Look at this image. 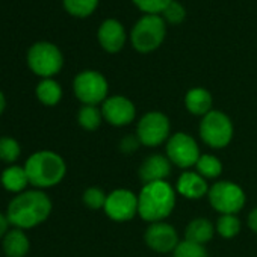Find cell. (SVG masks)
I'll use <instances>...</instances> for the list:
<instances>
[{"label":"cell","instance_id":"6da1fadb","mask_svg":"<svg viewBox=\"0 0 257 257\" xmlns=\"http://www.w3.org/2000/svg\"><path fill=\"white\" fill-rule=\"evenodd\" d=\"M53 203L41 189H26L17 194L8 204L7 216L16 228L31 230L46 222L52 213Z\"/></svg>","mask_w":257,"mask_h":257},{"label":"cell","instance_id":"e0dca14e","mask_svg":"<svg viewBox=\"0 0 257 257\" xmlns=\"http://www.w3.org/2000/svg\"><path fill=\"white\" fill-rule=\"evenodd\" d=\"M2 249L7 257H26L31 251V240L25 230L10 228L2 239Z\"/></svg>","mask_w":257,"mask_h":257},{"label":"cell","instance_id":"52a82bcc","mask_svg":"<svg viewBox=\"0 0 257 257\" xmlns=\"http://www.w3.org/2000/svg\"><path fill=\"white\" fill-rule=\"evenodd\" d=\"M170 132V118L159 110L147 112L146 115H143L137 125V138L146 147H158L162 143L168 141Z\"/></svg>","mask_w":257,"mask_h":257},{"label":"cell","instance_id":"3957f363","mask_svg":"<svg viewBox=\"0 0 257 257\" xmlns=\"http://www.w3.org/2000/svg\"><path fill=\"white\" fill-rule=\"evenodd\" d=\"M174 206L176 191L167 180L146 183L138 194V215L150 224L168 218Z\"/></svg>","mask_w":257,"mask_h":257},{"label":"cell","instance_id":"cb8c5ba5","mask_svg":"<svg viewBox=\"0 0 257 257\" xmlns=\"http://www.w3.org/2000/svg\"><path fill=\"white\" fill-rule=\"evenodd\" d=\"M22 155L20 143L13 137H2L0 138V161L14 165Z\"/></svg>","mask_w":257,"mask_h":257},{"label":"cell","instance_id":"ac0fdd59","mask_svg":"<svg viewBox=\"0 0 257 257\" xmlns=\"http://www.w3.org/2000/svg\"><path fill=\"white\" fill-rule=\"evenodd\" d=\"M0 183H2L4 189L11 192V194H22L26 191V188L31 185L28 173L25 170V167L22 165H8L2 174H0Z\"/></svg>","mask_w":257,"mask_h":257},{"label":"cell","instance_id":"9c48e42d","mask_svg":"<svg viewBox=\"0 0 257 257\" xmlns=\"http://www.w3.org/2000/svg\"><path fill=\"white\" fill-rule=\"evenodd\" d=\"M201 153L197 141L185 132L171 135L167 141V158L170 162L182 170L195 167Z\"/></svg>","mask_w":257,"mask_h":257},{"label":"cell","instance_id":"f1b7e54d","mask_svg":"<svg viewBox=\"0 0 257 257\" xmlns=\"http://www.w3.org/2000/svg\"><path fill=\"white\" fill-rule=\"evenodd\" d=\"M135 5L150 16H156L158 13H164L173 0H134Z\"/></svg>","mask_w":257,"mask_h":257},{"label":"cell","instance_id":"83f0119b","mask_svg":"<svg viewBox=\"0 0 257 257\" xmlns=\"http://www.w3.org/2000/svg\"><path fill=\"white\" fill-rule=\"evenodd\" d=\"M173 257H209L204 245L194 243L189 240H180V243L173 251Z\"/></svg>","mask_w":257,"mask_h":257},{"label":"cell","instance_id":"5b68a950","mask_svg":"<svg viewBox=\"0 0 257 257\" xmlns=\"http://www.w3.org/2000/svg\"><path fill=\"white\" fill-rule=\"evenodd\" d=\"M207 198L210 206L221 215H236L245 206L246 197L243 189L233 182L221 180L209 188Z\"/></svg>","mask_w":257,"mask_h":257},{"label":"cell","instance_id":"f546056e","mask_svg":"<svg viewBox=\"0 0 257 257\" xmlns=\"http://www.w3.org/2000/svg\"><path fill=\"white\" fill-rule=\"evenodd\" d=\"M164 16H165V19H167L170 23H173V25L182 23L183 19H185V8H183L180 4H177V2H171V4L167 7V10L164 11Z\"/></svg>","mask_w":257,"mask_h":257},{"label":"cell","instance_id":"9a60e30c","mask_svg":"<svg viewBox=\"0 0 257 257\" xmlns=\"http://www.w3.org/2000/svg\"><path fill=\"white\" fill-rule=\"evenodd\" d=\"M176 191L188 200H200L209 192L207 182L197 171H185L179 176Z\"/></svg>","mask_w":257,"mask_h":257},{"label":"cell","instance_id":"8992f818","mask_svg":"<svg viewBox=\"0 0 257 257\" xmlns=\"http://www.w3.org/2000/svg\"><path fill=\"white\" fill-rule=\"evenodd\" d=\"M64 58L59 49L50 43H37L29 49L28 65L29 68L43 79H52L62 68Z\"/></svg>","mask_w":257,"mask_h":257},{"label":"cell","instance_id":"8fae6325","mask_svg":"<svg viewBox=\"0 0 257 257\" xmlns=\"http://www.w3.org/2000/svg\"><path fill=\"white\" fill-rule=\"evenodd\" d=\"M104 213L116 222H125L138 215V195L131 189H115L107 194Z\"/></svg>","mask_w":257,"mask_h":257},{"label":"cell","instance_id":"277c9868","mask_svg":"<svg viewBox=\"0 0 257 257\" xmlns=\"http://www.w3.org/2000/svg\"><path fill=\"white\" fill-rule=\"evenodd\" d=\"M233 122L230 116L221 110H210L200 121V137L203 143L212 149H224L233 140Z\"/></svg>","mask_w":257,"mask_h":257},{"label":"cell","instance_id":"603a6c76","mask_svg":"<svg viewBox=\"0 0 257 257\" xmlns=\"http://www.w3.org/2000/svg\"><path fill=\"white\" fill-rule=\"evenodd\" d=\"M195 170L206 180L207 179H216L222 173V164L213 155H201L197 165H195Z\"/></svg>","mask_w":257,"mask_h":257},{"label":"cell","instance_id":"44dd1931","mask_svg":"<svg viewBox=\"0 0 257 257\" xmlns=\"http://www.w3.org/2000/svg\"><path fill=\"white\" fill-rule=\"evenodd\" d=\"M37 98L44 106H56L62 98V88L53 79H43L37 86Z\"/></svg>","mask_w":257,"mask_h":257},{"label":"cell","instance_id":"30bf717a","mask_svg":"<svg viewBox=\"0 0 257 257\" xmlns=\"http://www.w3.org/2000/svg\"><path fill=\"white\" fill-rule=\"evenodd\" d=\"M73 89L83 104L97 106L107 98V82L98 71H83L77 74Z\"/></svg>","mask_w":257,"mask_h":257},{"label":"cell","instance_id":"7402d4cb","mask_svg":"<svg viewBox=\"0 0 257 257\" xmlns=\"http://www.w3.org/2000/svg\"><path fill=\"white\" fill-rule=\"evenodd\" d=\"M103 121V113L101 109H98L97 106H89V104H83L79 109L77 113V122L82 128L88 132L97 131V128L101 125Z\"/></svg>","mask_w":257,"mask_h":257},{"label":"cell","instance_id":"2e32d148","mask_svg":"<svg viewBox=\"0 0 257 257\" xmlns=\"http://www.w3.org/2000/svg\"><path fill=\"white\" fill-rule=\"evenodd\" d=\"M98 41L101 47L109 53H116L122 49L125 41L124 28L119 22L109 19L98 29Z\"/></svg>","mask_w":257,"mask_h":257},{"label":"cell","instance_id":"4fadbf2b","mask_svg":"<svg viewBox=\"0 0 257 257\" xmlns=\"http://www.w3.org/2000/svg\"><path fill=\"white\" fill-rule=\"evenodd\" d=\"M144 240L147 246L156 252H171L180 243L176 227L165 221L152 222L146 230Z\"/></svg>","mask_w":257,"mask_h":257},{"label":"cell","instance_id":"ffe728a7","mask_svg":"<svg viewBox=\"0 0 257 257\" xmlns=\"http://www.w3.org/2000/svg\"><path fill=\"white\" fill-rule=\"evenodd\" d=\"M215 231L216 230H215L213 224L209 219H206V218H195V219H192L186 225L185 239L189 240V242H194V243L204 245V243H207L213 237Z\"/></svg>","mask_w":257,"mask_h":257},{"label":"cell","instance_id":"ba28073f","mask_svg":"<svg viewBox=\"0 0 257 257\" xmlns=\"http://www.w3.org/2000/svg\"><path fill=\"white\" fill-rule=\"evenodd\" d=\"M165 38V23L158 16L143 17L132 29V44L141 53L156 50Z\"/></svg>","mask_w":257,"mask_h":257},{"label":"cell","instance_id":"5bb4252c","mask_svg":"<svg viewBox=\"0 0 257 257\" xmlns=\"http://www.w3.org/2000/svg\"><path fill=\"white\" fill-rule=\"evenodd\" d=\"M171 173V162L167 155H152L140 167V179L146 183L164 182Z\"/></svg>","mask_w":257,"mask_h":257},{"label":"cell","instance_id":"836d02e7","mask_svg":"<svg viewBox=\"0 0 257 257\" xmlns=\"http://www.w3.org/2000/svg\"><path fill=\"white\" fill-rule=\"evenodd\" d=\"M5 109H7V97L2 91H0V115L5 112Z\"/></svg>","mask_w":257,"mask_h":257},{"label":"cell","instance_id":"1f68e13d","mask_svg":"<svg viewBox=\"0 0 257 257\" xmlns=\"http://www.w3.org/2000/svg\"><path fill=\"white\" fill-rule=\"evenodd\" d=\"M10 219L7 216V213L0 212V239H4V236L10 231Z\"/></svg>","mask_w":257,"mask_h":257},{"label":"cell","instance_id":"4316f807","mask_svg":"<svg viewBox=\"0 0 257 257\" xmlns=\"http://www.w3.org/2000/svg\"><path fill=\"white\" fill-rule=\"evenodd\" d=\"M106 198H107V194H104V191H103V189L95 188V186L88 188V189L83 192V195H82L83 204H85L88 209H91V210H100V209H104Z\"/></svg>","mask_w":257,"mask_h":257},{"label":"cell","instance_id":"7c38bea8","mask_svg":"<svg viewBox=\"0 0 257 257\" xmlns=\"http://www.w3.org/2000/svg\"><path fill=\"white\" fill-rule=\"evenodd\" d=\"M101 113L103 119L115 127L128 125L137 116L135 104L122 95H112L107 97L101 103Z\"/></svg>","mask_w":257,"mask_h":257},{"label":"cell","instance_id":"4dcf8cb0","mask_svg":"<svg viewBox=\"0 0 257 257\" xmlns=\"http://www.w3.org/2000/svg\"><path fill=\"white\" fill-rule=\"evenodd\" d=\"M140 140L135 138V137H127L121 141V150L125 152V153H131V152H135L140 146Z\"/></svg>","mask_w":257,"mask_h":257},{"label":"cell","instance_id":"484cf974","mask_svg":"<svg viewBox=\"0 0 257 257\" xmlns=\"http://www.w3.org/2000/svg\"><path fill=\"white\" fill-rule=\"evenodd\" d=\"M98 0H64L65 10L76 17H86L94 13Z\"/></svg>","mask_w":257,"mask_h":257},{"label":"cell","instance_id":"7a4b0ae2","mask_svg":"<svg viewBox=\"0 0 257 257\" xmlns=\"http://www.w3.org/2000/svg\"><path fill=\"white\" fill-rule=\"evenodd\" d=\"M29 182L35 189H49L59 185L67 174V164L61 155L52 150H40L25 162Z\"/></svg>","mask_w":257,"mask_h":257},{"label":"cell","instance_id":"d6a6232c","mask_svg":"<svg viewBox=\"0 0 257 257\" xmlns=\"http://www.w3.org/2000/svg\"><path fill=\"white\" fill-rule=\"evenodd\" d=\"M246 222H248V227H249L254 233H257V207H254V209L248 213Z\"/></svg>","mask_w":257,"mask_h":257},{"label":"cell","instance_id":"d6986e66","mask_svg":"<svg viewBox=\"0 0 257 257\" xmlns=\"http://www.w3.org/2000/svg\"><path fill=\"white\" fill-rule=\"evenodd\" d=\"M185 106L189 113L203 118L212 110V95L204 88H192L185 97Z\"/></svg>","mask_w":257,"mask_h":257},{"label":"cell","instance_id":"d4e9b609","mask_svg":"<svg viewBox=\"0 0 257 257\" xmlns=\"http://www.w3.org/2000/svg\"><path fill=\"white\" fill-rule=\"evenodd\" d=\"M216 233L224 239H231L240 231V219L236 215H221L215 225Z\"/></svg>","mask_w":257,"mask_h":257}]
</instances>
